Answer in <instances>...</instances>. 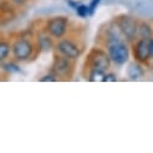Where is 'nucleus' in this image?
Returning a JSON list of instances; mask_svg holds the SVG:
<instances>
[{
    "instance_id": "12",
    "label": "nucleus",
    "mask_w": 153,
    "mask_h": 153,
    "mask_svg": "<svg viewBox=\"0 0 153 153\" xmlns=\"http://www.w3.org/2000/svg\"><path fill=\"white\" fill-rule=\"evenodd\" d=\"M153 36V27L147 21H139L137 22V39L148 40Z\"/></svg>"
},
{
    "instance_id": "23",
    "label": "nucleus",
    "mask_w": 153,
    "mask_h": 153,
    "mask_svg": "<svg viewBox=\"0 0 153 153\" xmlns=\"http://www.w3.org/2000/svg\"><path fill=\"white\" fill-rule=\"evenodd\" d=\"M0 79H1V69H0Z\"/></svg>"
},
{
    "instance_id": "13",
    "label": "nucleus",
    "mask_w": 153,
    "mask_h": 153,
    "mask_svg": "<svg viewBox=\"0 0 153 153\" xmlns=\"http://www.w3.org/2000/svg\"><path fill=\"white\" fill-rule=\"evenodd\" d=\"M11 56V41L7 37L0 36V64L6 62Z\"/></svg>"
},
{
    "instance_id": "1",
    "label": "nucleus",
    "mask_w": 153,
    "mask_h": 153,
    "mask_svg": "<svg viewBox=\"0 0 153 153\" xmlns=\"http://www.w3.org/2000/svg\"><path fill=\"white\" fill-rule=\"evenodd\" d=\"M37 52L35 41L31 37L19 35L11 42V56L18 63H24L35 57Z\"/></svg>"
},
{
    "instance_id": "19",
    "label": "nucleus",
    "mask_w": 153,
    "mask_h": 153,
    "mask_svg": "<svg viewBox=\"0 0 153 153\" xmlns=\"http://www.w3.org/2000/svg\"><path fill=\"white\" fill-rule=\"evenodd\" d=\"M57 81H58V79L56 77V75L52 74L51 71H50L48 74L44 75L40 79V82H57Z\"/></svg>"
},
{
    "instance_id": "10",
    "label": "nucleus",
    "mask_w": 153,
    "mask_h": 153,
    "mask_svg": "<svg viewBox=\"0 0 153 153\" xmlns=\"http://www.w3.org/2000/svg\"><path fill=\"white\" fill-rule=\"evenodd\" d=\"M35 45L37 51H41V52H48L54 50V39L45 30V28L42 27L41 30H39V33L35 34Z\"/></svg>"
},
{
    "instance_id": "17",
    "label": "nucleus",
    "mask_w": 153,
    "mask_h": 153,
    "mask_svg": "<svg viewBox=\"0 0 153 153\" xmlns=\"http://www.w3.org/2000/svg\"><path fill=\"white\" fill-rule=\"evenodd\" d=\"M101 4V0H91L88 3V11H89V17L91 16H94L95 11L98 10L99 5Z\"/></svg>"
},
{
    "instance_id": "14",
    "label": "nucleus",
    "mask_w": 153,
    "mask_h": 153,
    "mask_svg": "<svg viewBox=\"0 0 153 153\" xmlns=\"http://www.w3.org/2000/svg\"><path fill=\"white\" fill-rule=\"evenodd\" d=\"M1 65V72H4L5 75H13V74H19L22 71L21 69V65L18 62H16L15 59L13 60H6L4 63L0 64Z\"/></svg>"
},
{
    "instance_id": "5",
    "label": "nucleus",
    "mask_w": 153,
    "mask_h": 153,
    "mask_svg": "<svg viewBox=\"0 0 153 153\" xmlns=\"http://www.w3.org/2000/svg\"><path fill=\"white\" fill-rule=\"evenodd\" d=\"M69 24H70L69 17L63 15H57L47 18L44 28L54 40H59L69 34V30H70Z\"/></svg>"
},
{
    "instance_id": "15",
    "label": "nucleus",
    "mask_w": 153,
    "mask_h": 153,
    "mask_svg": "<svg viewBox=\"0 0 153 153\" xmlns=\"http://www.w3.org/2000/svg\"><path fill=\"white\" fill-rule=\"evenodd\" d=\"M105 72H106V71L98 70V69H89V70H87L86 77H87V80L91 81V82H102V79H104Z\"/></svg>"
},
{
    "instance_id": "16",
    "label": "nucleus",
    "mask_w": 153,
    "mask_h": 153,
    "mask_svg": "<svg viewBox=\"0 0 153 153\" xmlns=\"http://www.w3.org/2000/svg\"><path fill=\"white\" fill-rule=\"evenodd\" d=\"M75 13L80 18H87L89 17V11H88V5L83 4V3H80L77 6L75 7Z\"/></svg>"
},
{
    "instance_id": "20",
    "label": "nucleus",
    "mask_w": 153,
    "mask_h": 153,
    "mask_svg": "<svg viewBox=\"0 0 153 153\" xmlns=\"http://www.w3.org/2000/svg\"><path fill=\"white\" fill-rule=\"evenodd\" d=\"M147 44H148V51H149V59L153 60V36L147 40Z\"/></svg>"
},
{
    "instance_id": "21",
    "label": "nucleus",
    "mask_w": 153,
    "mask_h": 153,
    "mask_svg": "<svg viewBox=\"0 0 153 153\" xmlns=\"http://www.w3.org/2000/svg\"><path fill=\"white\" fill-rule=\"evenodd\" d=\"M65 1H66V5L72 10H75V7L80 4V1H77V0H65Z\"/></svg>"
},
{
    "instance_id": "18",
    "label": "nucleus",
    "mask_w": 153,
    "mask_h": 153,
    "mask_svg": "<svg viewBox=\"0 0 153 153\" xmlns=\"http://www.w3.org/2000/svg\"><path fill=\"white\" fill-rule=\"evenodd\" d=\"M118 79H117V75L112 72V71H106L105 75H104V79H102V82H116Z\"/></svg>"
},
{
    "instance_id": "3",
    "label": "nucleus",
    "mask_w": 153,
    "mask_h": 153,
    "mask_svg": "<svg viewBox=\"0 0 153 153\" xmlns=\"http://www.w3.org/2000/svg\"><path fill=\"white\" fill-rule=\"evenodd\" d=\"M112 63L111 59L106 52V50L102 46L93 47L86 58V70L89 69H98L102 71H108Z\"/></svg>"
},
{
    "instance_id": "8",
    "label": "nucleus",
    "mask_w": 153,
    "mask_h": 153,
    "mask_svg": "<svg viewBox=\"0 0 153 153\" xmlns=\"http://www.w3.org/2000/svg\"><path fill=\"white\" fill-rule=\"evenodd\" d=\"M100 44L104 48H106L107 46L117 42V41H121V40H124V37L122 36L121 31L118 30L116 23H114V21L112 19L111 22H108L104 29L100 30Z\"/></svg>"
},
{
    "instance_id": "9",
    "label": "nucleus",
    "mask_w": 153,
    "mask_h": 153,
    "mask_svg": "<svg viewBox=\"0 0 153 153\" xmlns=\"http://www.w3.org/2000/svg\"><path fill=\"white\" fill-rule=\"evenodd\" d=\"M130 54L133 56L134 60L148 65L151 59H149V51H148V44L147 40L145 39H136L130 44Z\"/></svg>"
},
{
    "instance_id": "11",
    "label": "nucleus",
    "mask_w": 153,
    "mask_h": 153,
    "mask_svg": "<svg viewBox=\"0 0 153 153\" xmlns=\"http://www.w3.org/2000/svg\"><path fill=\"white\" fill-rule=\"evenodd\" d=\"M146 74V70H145V65L136 62V60H133L128 64L127 66V77L131 81H137V80H141Z\"/></svg>"
},
{
    "instance_id": "7",
    "label": "nucleus",
    "mask_w": 153,
    "mask_h": 153,
    "mask_svg": "<svg viewBox=\"0 0 153 153\" xmlns=\"http://www.w3.org/2000/svg\"><path fill=\"white\" fill-rule=\"evenodd\" d=\"M51 72L56 75L58 80H70L75 72V62L54 53Z\"/></svg>"
},
{
    "instance_id": "6",
    "label": "nucleus",
    "mask_w": 153,
    "mask_h": 153,
    "mask_svg": "<svg viewBox=\"0 0 153 153\" xmlns=\"http://www.w3.org/2000/svg\"><path fill=\"white\" fill-rule=\"evenodd\" d=\"M105 50L111 59V63L117 66L124 65L126 63H128L130 58V46H129V42H127L126 40L114 42L107 46Z\"/></svg>"
},
{
    "instance_id": "22",
    "label": "nucleus",
    "mask_w": 153,
    "mask_h": 153,
    "mask_svg": "<svg viewBox=\"0 0 153 153\" xmlns=\"http://www.w3.org/2000/svg\"><path fill=\"white\" fill-rule=\"evenodd\" d=\"M10 3L12 5H16V6H23L25 4V0H11Z\"/></svg>"
},
{
    "instance_id": "2",
    "label": "nucleus",
    "mask_w": 153,
    "mask_h": 153,
    "mask_svg": "<svg viewBox=\"0 0 153 153\" xmlns=\"http://www.w3.org/2000/svg\"><path fill=\"white\" fill-rule=\"evenodd\" d=\"M54 52L59 56H63L70 60H79L82 56L83 47L80 45V41L72 36H64L59 40H56Z\"/></svg>"
},
{
    "instance_id": "4",
    "label": "nucleus",
    "mask_w": 153,
    "mask_h": 153,
    "mask_svg": "<svg viewBox=\"0 0 153 153\" xmlns=\"http://www.w3.org/2000/svg\"><path fill=\"white\" fill-rule=\"evenodd\" d=\"M124 40L129 44L137 39V19L130 15H118L113 18Z\"/></svg>"
}]
</instances>
